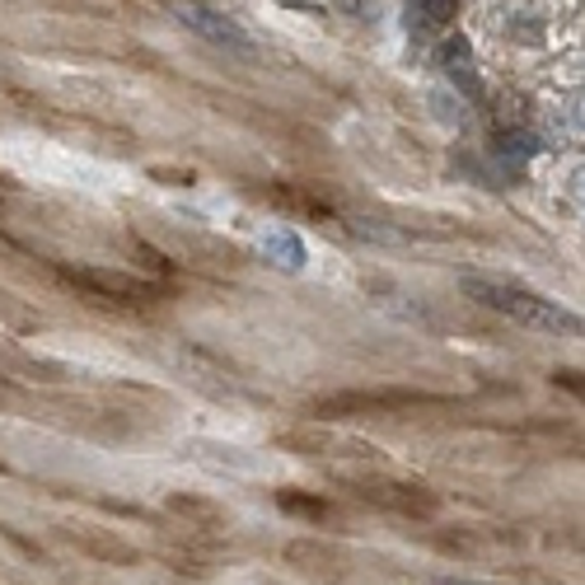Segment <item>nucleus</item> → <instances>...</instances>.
Here are the masks:
<instances>
[{"label":"nucleus","mask_w":585,"mask_h":585,"mask_svg":"<svg viewBox=\"0 0 585 585\" xmlns=\"http://www.w3.org/2000/svg\"><path fill=\"white\" fill-rule=\"evenodd\" d=\"M463 295L478 300V305L506 314L511 323H524L534 333H567V338H581L585 323L576 314H567L562 305L534 295V291H520V287H506V281H483V277H463Z\"/></svg>","instance_id":"f257e3e1"},{"label":"nucleus","mask_w":585,"mask_h":585,"mask_svg":"<svg viewBox=\"0 0 585 585\" xmlns=\"http://www.w3.org/2000/svg\"><path fill=\"white\" fill-rule=\"evenodd\" d=\"M169 14L178 24H188L198 38H206V42H220V48H249L244 24H234L230 14H220V10L192 5V0H169Z\"/></svg>","instance_id":"f03ea898"},{"label":"nucleus","mask_w":585,"mask_h":585,"mask_svg":"<svg viewBox=\"0 0 585 585\" xmlns=\"http://www.w3.org/2000/svg\"><path fill=\"white\" fill-rule=\"evenodd\" d=\"M356 492H361L370 506H384V511H398V516H431L436 511V497L417 483H389V478L374 483V478H366V483H356Z\"/></svg>","instance_id":"7ed1b4c3"},{"label":"nucleus","mask_w":585,"mask_h":585,"mask_svg":"<svg viewBox=\"0 0 585 585\" xmlns=\"http://www.w3.org/2000/svg\"><path fill=\"white\" fill-rule=\"evenodd\" d=\"M80 281L99 287L103 295H113V300H145V295H155L150 287H141V281H131L123 272H80Z\"/></svg>","instance_id":"20e7f679"},{"label":"nucleus","mask_w":585,"mask_h":585,"mask_svg":"<svg viewBox=\"0 0 585 585\" xmlns=\"http://www.w3.org/2000/svg\"><path fill=\"white\" fill-rule=\"evenodd\" d=\"M277 506H281V511H291V516H300V520H314V524L333 520V506H328V501H314V497H300V492H281Z\"/></svg>","instance_id":"39448f33"},{"label":"nucleus","mask_w":585,"mask_h":585,"mask_svg":"<svg viewBox=\"0 0 585 585\" xmlns=\"http://www.w3.org/2000/svg\"><path fill=\"white\" fill-rule=\"evenodd\" d=\"M412 10H417V24L431 28V24H445L449 14H455V0H412Z\"/></svg>","instance_id":"423d86ee"},{"label":"nucleus","mask_w":585,"mask_h":585,"mask_svg":"<svg viewBox=\"0 0 585 585\" xmlns=\"http://www.w3.org/2000/svg\"><path fill=\"white\" fill-rule=\"evenodd\" d=\"M169 506H174L178 516H192V520H206V524L216 520V506H206V501H198V497H174Z\"/></svg>","instance_id":"0eeeda50"},{"label":"nucleus","mask_w":585,"mask_h":585,"mask_svg":"<svg viewBox=\"0 0 585 585\" xmlns=\"http://www.w3.org/2000/svg\"><path fill=\"white\" fill-rule=\"evenodd\" d=\"M552 384L567 389L572 398H581V403H585V374H581V370H558V374H552Z\"/></svg>","instance_id":"6e6552de"},{"label":"nucleus","mask_w":585,"mask_h":585,"mask_svg":"<svg viewBox=\"0 0 585 585\" xmlns=\"http://www.w3.org/2000/svg\"><path fill=\"white\" fill-rule=\"evenodd\" d=\"M431 585H478V581H449V576H436Z\"/></svg>","instance_id":"1a4fd4ad"}]
</instances>
